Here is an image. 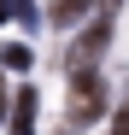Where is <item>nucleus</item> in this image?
I'll use <instances>...</instances> for the list:
<instances>
[{
    "label": "nucleus",
    "instance_id": "f257e3e1",
    "mask_svg": "<svg viewBox=\"0 0 129 135\" xmlns=\"http://www.w3.org/2000/svg\"><path fill=\"white\" fill-rule=\"evenodd\" d=\"M100 112H106V76L100 71H71L64 123H71V129H88V123H100Z\"/></svg>",
    "mask_w": 129,
    "mask_h": 135
},
{
    "label": "nucleus",
    "instance_id": "7ed1b4c3",
    "mask_svg": "<svg viewBox=\"0 0 129 135\" xmlns=\"http://www.w3.org/2000/svg\"><path fill=\"white\" fill-rule=\"evenodd\" d=\"M12 135H35V88H24L12 100Z\"/></svg>",
    "mask_w": 129,
    "mask_h": 135
},
{
    "label": "nucleus",
    "instance_id": "1a4fd4ad",
    "mask_svg": "<svg viewBox=\"0 0 129 135\" xmlns=\"http://www.w3.org/2000/svg\"><path fill=\"white\" fill-rule=\"evenodd\" d=\"M6 112H12V100H6V82H0V123H6Z\"/></svg>",
    "mask_w": 129,
    "mask_h": 135
},
{
    "label": "nucleus",
    "instance_id": "0eeeda50",
    "mask_svg": "<svg viewBox=\"0 0 129 135\" xmlns=\"http://www.w3.org/2000/svg\"><path fill=\"white\" fill-rule=\"evenodd\" d=\"M112 135H129V100L117 106V123H112Z\"/></svg>",
    "mask_w": 129,
    "mask_h": 135
},
{
    "label": "nucleus",
    "instance_id": "20e7f679",
    "mask_svg": "<svg viewBox=\"0 0 129 135\" xmlns=\"http://www.w3.org/2000/svg\"><path fill=\"white\" fill-rule=\"evenodd\" d=\"M88 6H94V0H53V6H47V18H53V30H71Z\"/></svg>",
    "mask_w": 129,
    "mask_h": 135
},
{
    "label": "nucleus",
    "instance_id": "f03ea898",
    "mask_svg": "<svg viewBox=\"0 0 129 135\" xmlns=\"http://www.w3.org/2000/svg\"><path fill=\"white\" fill-rule=\"evenodd\" d=\"M112 47V12H100V18H88L82 24V35L71 41V53H64V65L71 71H94V59Z\"/></svg>",
    "mask_w": 129,
    "mask_h": 135
},
{
    "label": "nucleus",
    "instance_id": "39448f33",
    "mask_svg": "<svg viewBox=\"0 0 129 135\" xmlns=\"http://www.w3.org/2000/svg\"><path fill=\"white\" fill-rule=\"evenodd\" d=\"M0 65H6V71H29V65H35V53L24 47V41H6V47H0Z\"/></svg>",
    "mask_w": 129,
    "mask_h": 135
},
{
    "label": "nucleus",
    "instance_id": "6e6552de",
    "mask_svg": "<svg viewBox=\"0 0 129 135\" xmlns=\"http://www.w3.org/2000/svg\"><path fill=\"white\" fill-rule=\"evenodd\" d=\"M6 18H18V0H0V24H6Z\"/></svg>",
    "mask_w": 129,
    "mask_h": 135
},
{
    "label": "nucleus",
    "instance_id": "423d86ee",
    "mask_svg": "<svg viewBox=\"0 0 129 135\" xmlns=\"http://www.w3.org/2000/svg\"><path fill=\"white\" fill-rule=\"evenodd\" d=\"M18 24H24V30H35V24H41V12H35V0H18Z\"/></svg>",
    "mask_w": 129,
    "mask_h": 135
}]
</instances>
